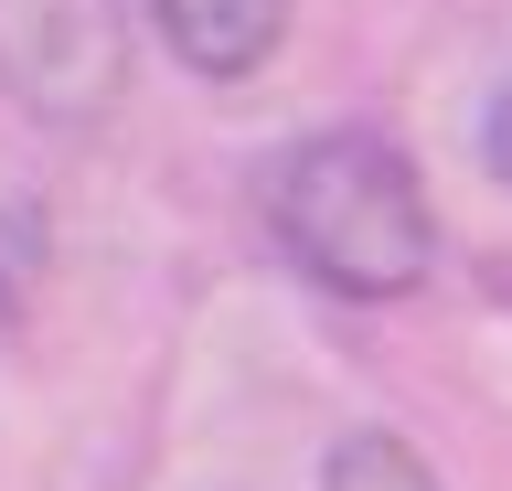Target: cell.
<instances>
[{
    "label": "cell",
    "mask_w": 512,
    "mask_h": 491,
    "mask_svg": "<svg viewBox=\"0 0 512 491\" xmlns=\"http://www.w3.org/2000/svg\"><path fill=\"white\" fill-rule=\"evenodd\" d=\"M320 491H448V481L406 449V438H384V427H352L342 449H331V470H320Z\"/></svg>",
    "instance_id": "4"
},
{
    "label": "cell",
    "mask_w": 512,
    "mask_h": 491,
    "mask_svg": "<svg viewBox=\"0 0 512 491\" xmlns=\"http://www.w3.org/2000/svg\"><path fill=\"white\" fill-rule=\"evenodd\" d=\"M139 11L160 22L171 65H192L203 86H235V75H256L288 43V11L299 0H139Z\"/></svg>",
    "instance_id": "3"
},
{
    "label": "cell",
    "mask_w": 512,
    "mask_h": 491,
    "mask_svg": "<svg viewBox=\"0 0 512 491\" xmlns=\"http://www.w3.org/2000/svg\"><path fill=\"white\" fill-rule=\"evenodd\" d=\"M0 331H11V278H0Z\"/></svg>",
    "instance_id": "6"
},
{
    "label": "cell",
    "mask_w": 512,
    "mask_h": 491,
    "mask_svg": "<svg viewBox=\"0 0 512 491\" xmlns=\"http://www.w3.org/2000/svg\"><path fill=\"white\" fill-rule=\"evenodd\" d=\"M267 225L331 299H406L438 257L427 182L384 129H310L267 171Z\"/></svg>",
    "instance_id": "1"
},
{
    "label": "cell",
    "mask_w": 512,
    "mask_h": 491,
    "mask_svg": "<svg viewBox=\"0 0 512 491\" xmlns=\"http://www.w3.org/2000/svg\"><path fill=\"white\" fill-rule=\"evenodd\" d=\"M480 161H491V182H512V86L491 97V118H480Z\"/></svg>",
    "instance_id": "5"
},
{
    "label": "cell",
    "mask_w": 512,
    "mask_h": 491,
    "mask_svg": "<svg viewBox=\"0 0 512 491\" xmlns=\"http://www.w3.org/2000/svg\"><path fill=\"white\" fill-rule=\"evenodd\" d=\"M0 97L43 129H96L128 97L118 0H0Z\"/></svg>",
    "instance_id": "2"
}]
</instances>
